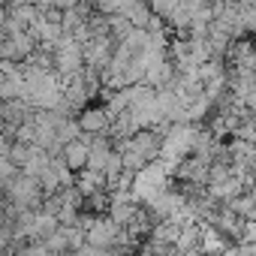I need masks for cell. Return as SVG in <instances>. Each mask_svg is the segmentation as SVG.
I'll use <instances>...</instances> for the list:
<instances>
[{
  "mask_svg": "<svg viewBox=\"0 0 256 256\" xmlns=\"http://www.w3.org/2000/svg\"><path fill=\"white\" fill-rule=\"evenodd\" d=\"M118 235H120V229L108 217H94V223L84 232V244L88 247H96V250H112L118 244Z\"/></svg>",
  "mask_w": 256,
  "mask_h": 256,
  "instance_id": "6da1fadb",
  "label": "cell"
},
{
  "mask_svg": "<svg viewBox=\"0 0 256 256\" xmlns=\"http://www.w3.org/2000/svg\"><path fill=\"white\" fill-rule=\"evenodd\" d=\"M0 205H4V190H0Z\"/></svg>",
  "mask_w": 256,
  "mask_h": 256,
  "instance_id": "ba28073f",
  "label": "cell"
},
{
  "mask_svg": "<svg viewBox=\"0 0 256 256\" xmlns=\"http://www.w3.org/2000/svg\"><path fill=\"white\" fill-rule=\"evenodd\" d=\"M12 136H6V133H0V160H10V151H12Z\"/></svg>",
  "mask_w": 256,
  "mask_h": 256,
  "instance_id": "52a82bcc",
  "label": "cell"
},
{
  "mask_svg": "<svg viewBox=\"0 0 256 256\" xmlns=\"http://www.w3.org/2000/svg\"><path fill=\"white\" fill-rule=\"evenodd\" d=\"M0 82H4V72H0Z\"/></svg>",
  "mask_w": 256,
  "mask_h": 256,
  "instance_id": "9c48e42d",
  "label": "cell"
},
{
  "mask_svg": "<svg viewBox=\"0 0 256 256\" xmlns=\"http://www.w3.org/2000/svg\"><path fill=\"white\" fill-rule=\"evenodd\" d=\"M16 178H18V169L10 160H0V190H4L6 184H12Z\"/></svg>",
  "mask_w": 256,
  "mask_h": 256,
  "instance_id": "8992f818",
  "label": "cell"
},
{
  "mask_svg": "<svg viewBox=\"0 0 256 256\" xmlns=\"http://www.w3.org/2000/svg\"><path fill=\"white\" fill-rule=\"evenodd\" d=\"M30 154H34V145H18V142H16V145H12V151H10V163L22 172V169H24V163L30 160Z\"/></svg>",
  "mask_w": 256,
  "mask_h": 256,
  "instance_id": "5b68a950",
  "label": "cell"
},
{
  "mask_svg": "<svg viewBox=\"0 0 256 256\" xmlns=\"http://www.w3.org/2000/svg\"><path fill=\"white\" fill-rule=\"evenodd\" d=\"M88 145H90V136H78L76 142H70V145H64L60 148V160H64V166H66V172H82L84 169V163H88Z\"/></svg>",
  "mask_w": 256,
  "mask_h": 256,
  "instance_id": "3957f363",
  "label": "cell"
},
{
  "mask_svg": "<svg viewBox=\"0 0 256 256\" xmlns=\"http://www.w3.org/2000/svg\"><path fill=\"white\" fill-rule=\"evenodd\" d=\"M76 124H78V130L84 136H102L108 130V114L102 112V106H88V108L78 112Z\"/></svg>",
  "mask_w": 256,
  "mask_h": 256,
  "instance_id": "7a4b0ae2",
  "label": "cell"
},
{
  "mask_svg": "<svg viewBox=\"0 0 256 256\" xmlns=\"http://www.w3.org/2000/svg\"><path fill=\"white\" fill-rule=\"evenodd\" d=\"M72 190H76L82 199H88V196H94V193H102V190H106V178H102L100 172L82 169V172H76V175H72Z\"/></svg>",
  "mask_w": 256,
  "mask_h": 256,
  "instance_id": "277c9868",
  "label": "cell"
}]
</instances>
